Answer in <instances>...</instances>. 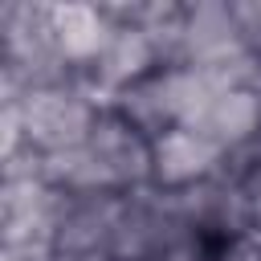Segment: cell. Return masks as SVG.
<instances>
[{
    "label": "cell",
    "mask_w": 261,
    "mask_h": 261,
    "mask_svg": "<svg viewBox=\"0 0 261 261\" xmlns=\"http://www.w3.org/2000/svg\"><path fill=\"white\" fill-rule=\"evenodd\" d=\"M249 45L241 37V24L232 16V4L204 0L184 4V33H179V61L175 65H228L245 57Z\"/></svg>",
    "instance_id": "4"
},
{
    "label": "cell",
    "mask_w": 261,
    "mask_h": 261,
    "mask_svg": "<svg viewBox=\"0 0 261 261\" xmlns=\"http://www.w3.org/2000/svg\"><path fill=\"white\" fill-rule=\"evenodd\" d=\"M69 196L57 192L41 171L4 175L0 192V228L4 245H53L57 249V224L65 216Z\"/></svg>",
    "instance_id": "2"
},
{
    "label": "cell",
    "mask_w": 261,
    "mask_h": 261,
    "mask_svg": "<svg viewBox=\"0 0 261 261\" xmlns=\"http://www.w3.org/2000/svg\"><path fill=\"white\" fill-rule=\"evenodd\" d=\"M253 232V241H257V249H261V228H249Z\"/></svg>",
    "instance_id": "10"
},
{
    "label": "cell",
    "mask_w": 261,
    "mask_h": 261,
    "mask_svg": "<svg viewBox=\"0 0 261 261\" xmlns=\"http://www.w3.org/2000/svg\"><path fill=\"white\" fill-rule=\"evenodd\" d=\"M224 159L228 155L200 130L167 126L163 135L151 139V184H159L163 192H184V188H196V184L220 175Z\"/></svg>",
    "instance_id": "3"
},
{
    "label": "cell",
    "mask_w": 261,
    "mask_h": 261,
    "mask_svg": "<svg viewBox=\"0 0 261 261\" xmlns=\"http://www.w3.org/2000/svg\"><path fill=\"white\" fill-rule=\"evenodd\" d=\"M86 147L102 159V167L110 171L118 192H139L143 184H151V139L135 122H126L114 106L98 110Z\"/></svg>",
    "instance_id": "5"
},
{
    "label": "cell",
    "mask_w": 261,
    "mask_h": 261,
    "mask_svg": "<svg viewBox=\"0 0 261 261\" xmlns=\"http://www.w3.org/2000/svg\"><path fill=\"white\" fill-rule=\"evenodd\" d=\"M114 16L106 4H49V37L61 53V61L77 73L94 69V61L106 53L114 37Z\"/></svg>",
    "instance_id": "6"
},
{
    "label": "cell",
    "mask_w": 261,
    "mask_h": 261,
    "mask_svg": "<svg viewBox=\"0 0 261 261\" xmlns=\"http://www.w3.org/2000/svg\"><path fill=\"white\" fill-rule=\"evenodd\" d=\"M192 130H200L204 139H212L224 155L241 151L245 143H253L261 135V90L257 86H237L224 90L196 122Z\"/></svg>",
    "instance_id": "7"
},
{
    "label": "cell",
    "mask_w": 261,
    "mask_h": 261,
    "mask_svg": "<svg viewBox=\"0 0 261 261\" xmlns=\"http://www.w3.org/2000/svg\"><path fill=\"white\" fill-rule=\"evenodd\" d=\"M98 106L77 86V73L57 86H33L20 98V130L24 147L37 155H57L69 147H82L94 130Z\"/></svg>",
    "instance_id": "1"
},
{
    "label": "cell",
    "mask_w": 261,
    "mask_h": 261,
    "mask_svg": "<svg viewBox=\"0 0 261 261\" xmlns=\"http://www.w3.org/2000/svg\"><path fill=\"white\" fill-rule=\"evenodd\" d=\"M253 228H261V196L253 200Z\"/></svg>",
    "instance_id": "9"
},
{
    "label": "cell",
    "mask_w": 261,
    "mask_h": 261,
    "mask_svg": "<svg viewBox=\"0 0 261 261\" xmlns=\"http://www.w3.org/2000/svg\"><path fill=\"white\" fill-rule=\"evenodd\" d=\"M232 16L241 24V37H245L249 53L261 57V4H232Z\"/></svg>",
    "instance_id": "8"
}]
</instances>
